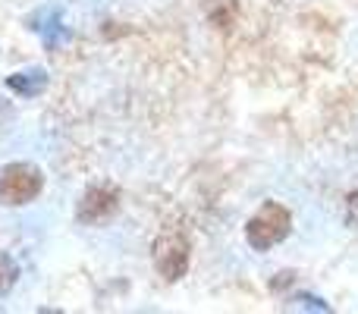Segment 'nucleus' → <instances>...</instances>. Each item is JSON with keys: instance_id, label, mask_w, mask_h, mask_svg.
Instances as JSON below:
<instances>
[{"instance_id": "obj_1", "label": "nucleus", "mask_w": 358, "mask_h": 314, "mask_svg": "<svg viewBox=\"0 0 358 314\" xmlns=\"http://www.w3.org/2000/svg\"><path fill=\"white\" fill-rule=\"evenodd\" d=\"M292 229V214L286 204L280 201H264L245 223V242L255 252H271L273 245L289 236Z\"/></svg>"}, {"instance_id": "obj_2", "label": "nucleus", "mask_w": 358, "mask_h": 314, "mask_svg": "<svg viewBox=\"0 0 358 314\" xmlns=\"http://www.w3.org/2000/svg\"><path fill=\"white\" fill-rule=\"evenodd\" d=\"M44 189V173L41 166L29 164V160H16L0 170V204L3 208H22L31 204Z\"/></svg>"}, {"instance_id": "obj_3", "label": "nucleus", "mask_w": 358, "mask_h": 314, "mask_svg": "<svg viewBox=\"0 0 358 314\" xmlns=\"http://www.w3.org/2000/svg\"><path fill=\"white\" fill-rule=\"evenodd\" d=\"M189 239H185L179 229H170V233H161L155 239V271L161 273L167 283H176V280L185 277L189 271Z\"/></svg>"}, {"instance_id": "obj_4", "label": "nucleus", "mask_w": 358, "mask_h": 314, "mask_svg": "<svg viewBox=\"0 0 358 314\" xmlns=\"http://www.w3.org/2000/svg\"><path fill=\"white\" fill-rule=\"evenodd\" d=\"M117 210H120V189L101 183V185L85 189V195L79 198V208H76V217H79V223L101 227V223H107Z\"/></svg>"}, {"instance_id": "obj_5", "label": "nucleus", "mask_w": 358, "mask_h": 314, "mask_svg": "<svg viewBox=\"0 0 358 314\" xmlns=\"http://www.w3.org/2000/svg\"><path fill=\"white\" fill-rule=\"evenodd\" d=\"M6 88L13 94H19V98H35V94H41L48 88V73L41 66H29L22 73H13L6 79Z\"/></svg>"}, {"instance_id": "obj_6", "label": "nucleus", "mask_w": 358, "mask_h": 314, "mask_svg": "<svg viewBox=\"0 0 358 314\" xmlns=\"http://www.w3.org/2000/svg\"><path fill=\"white\" fill-rule=\"evenodd\" d=\"M31 29L41 35V41H44V48H48V50H57L69 38L66 29H63V22H60V13H57V10H44L41 16H38V25H31Z\"/></svg>"}, {"instance_id": "obj_7", "label": "nucleus", "mask_w": 358, "mask_h": 314, "mask_svg": "<svg viewBox=\"0 0 358 314\" xmlns=\"http://www.w3.org/2000/svg\"><path fill=\"white\" fill-rule=\"evenodd\" d=\"M289 308H292V311H321V314H327L330 305L324 302V299L311 296V292H299V296L289 299Z\"/></svg>"}, {"instance_id": "obj_8", "label": "nucleus", "mask_w": 358, "mask_h": 314, "mask_svg": "<svg viewBox=\"0 0 358 314\" xmlns=\"http://www.w3.org/2000/svg\"><path fill=\"white\" fill-rule=\"evenodd\" d=\"M16 277H19V271H16V264H13V258L6 252H0V296H6V292L13 290Z\"/></svg>"}, {"instance_id": "obj_9", "label": "nucleus", "mask_w": 358, "mask_h": 314, "mask_svg": "<svg viewBox=\"0 0 358 314\" xmlns=\"http://www.w3.org/2000/svg\"><path fill=\"white\" fill-rule=\"evenodd\" d=\"M346 220H349V227H355V223H358V192H355V195H349V214H346Z\"/></svg>"}]
</instances>
